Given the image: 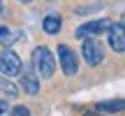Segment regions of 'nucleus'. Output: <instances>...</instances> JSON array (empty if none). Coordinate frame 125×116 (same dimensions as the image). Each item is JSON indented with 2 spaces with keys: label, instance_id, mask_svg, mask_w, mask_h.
I'll return each mask as SVG.
<instances>
[{
  "label": "nucleus",
  "instance_id": "nucleus-1",
  "mask_svg": "<svg viewBox=\"0 0 125 116\" xmlns=\"http://www.w3.org/2000/svg\"><path fill=\"white\" fill-rule=\"evenodd\" d=\"M32 63H35V70L40 72L44 79H51L56 72V56L51 54L46 46H37L32 51Z\"/></svg>",
  "mask_w": 125,
  "mask_h": 116
},
{
  "label": "nucleus",
  "instance_id": "nucleus-2",
  "mask_svg": "<svg viewBox=\"0 0 125 116\" xmlns=\"http://www.w3.org/2000/svg\"><path fill=\"white\" fill-rule=\"evenodd\" d=\"M0 70L7 77H19V72H21V58L12 49H2L0 51Z\"/></svg>",
  "mask_w": 125,
  "mask_h": 116
},
{
  "label": "nucleus",
  "instance_id": "nucleus-3",
  "mask_svg": "<svg viewBox=\"0 0 125 116\" xmlns=\"http://www.w3.org/2000/svg\"><path fill=\"white\" fill-rule=\"evenodd\" d=\"M58 60H60V67L67 77H74L76 70H79V60H76V54L70 49V46L60 44L58 46Z\"/></svg>",
  "mask_w": 125,
  "mask_h": 116
},
{
  "label": "nucleus",
  "instance_id": "nucleus-4",
  "mask_svg": "<svg viewBox=\"0 0 125 116\" xmlns=\"http://www.w3.org/2000/svg\"><path fill=\"white\" fill-rule=\"evenodd\" d=\"M81 56H83V60L88 63V65H100V63L104 60V51H102V46H100V42L97 40H88V37L83 40Z\"/></svg>",
  "mask_w": 125,
  "mask_h": 116
},
{
  "label": "nucleus",
  "instance_id": "nucleus-5",
  "mask_svg": "<svg viewBox=\"0 0 125 116\" xmlns=\"http://www.w3.org/2000/svg\"><path fill=\"white\" fill-rule=\"evenodd\" d=\"M109 26H111V21H109V19H97V21H86L83 26H79V28H76V37L86 40V37H90V35H100V33L109 30Z\"/></svg>",
  "mask_w": 125,
  "mask_h": 116
},
{
  "label": "nucleus",
  "instance_id": "nucleus-6",
  "mask_svg": "<svg viewBox=\"0 0 125 116\" xmlns=\"http://www.w3.org/2000/svg\"><path fill=\"white\" fill-rule=\"evenodd\" d=\"M107 33H109V44H111V49L118 51V54H123V51H125V26L121 21L111 23Z\"/></svg>",
  "mask_w": 125,
  "mask_h": 116
},
{
  "label": "nucleus",
  "instance_id": "nucleus-7",
  "mask_svg": "<svg viewBox=\"0 0 125 116\" xmlns=\"http://www.w3.org/2000/svg\"><path fill=\"white\" fill-rule=\"evenodd\" d=\"M21 88L26 91L28 95H37L40 93V79L35 74H23L21 77Z\"/></svg>",
  "mask_w": 125,
  "mask_h": 116
},
{
  "label": "nucleus",
  "instance_id": "nucleus-8",
  "mask_svg": "<svg viewBox=\"0 0 125 116\" xmlns=\"http://www.w3.org/2000/svg\"><path fill=\"white\" fill-rule=\"evenodd\" d=\"M42 28H44V33H49V35H58L60 28H62V19L56 16V14H51V16H46L44 21H42Z\"/></svg>",
  "mask_w": 125,
  "mask_h": 116
},
{
  "label": "nucleus",
  "instance_id": "nucleus-9",
  "mask_svg": "<svg viewBox=\"0 0 125 116\" xmlns=\"http://www.w3.org/2000/svg\"><path fill=\"white\" fill-rule=\"evenodd\" d=\"M123 100H116V102H100L97 109L100 112H123Z\"/></svg>",
  "mask_w": 125,
  "mask_h": 116
},
{
  "label": "nucleus",
  "instance_id": "nucleus-10",
  "mask_svg": "<svg viewBox=\"0 0 125 116\" xmlns=\"http://www.w3.org/2000/svg\"><path fill=\"white\" fill-rule=\"evenodd\" d=\"M0 91H5V95H9V98L19 95V88H16L9 79H0Z\"/></svg>",
  "mask_w": 125,
  "mask_h": 116
},
{
  "label": "nucleus",
  "instance_id": "nucleus-11",
  "mask_svg": "<svg viewBox=\"0 0 125 116\" xmlns=\"http://www.w3.org/2000/svg\"><path fill=\"white\" fill-rule=\"evenodd\" d=\"M9 114H14V116H28L30 112H28V107H21V104H19V107H14Z\"/></svg>",
  "mask_w": 125,
  "mask_h": 116
},
{
  "label": "nucleus",
  "instance_id": "nucleus-12",
  "mask_svg": "<svg viewBox=\"0 0 125 116\" xmlns=\"http://www.w3.org/2000/svg\"><path fill=\"white\" fill-rule=\"evenodd\" d=\"M7 112V102H5V100H0V114H5Z\"/></svg>",
  "mask_w": 125,
  "mask_h": 116
},
{
  "label": "nucleus",
  "instance_id": "nucleus-13",
  "mask_svg": "<svg viewBox=\"0 0 125 116\" xmlns=\"http://www.w3.org/2000/svg\"><path fill=\"white\" fill-rule=\"evenodd\" d=\"M7 35V28H0V37H5Z\"/></svg>",
  "mask_w": 125,
  "mask_h": 116
},
{
  "label": "nucleus",
  "instance_id": "nucleus-14",
  "mask_svg": "<svg viewBox=\"0 0 125 116\" xmlns=\"http://www.w3.org/2000/svg\"><path fill=\"white\" fill-rule=\"evenodd\" d=\"M19 2H30V0H19Z\"/></svg>",
  "mask_w": 125,
  "mask_h": 116
},
{
  "label": "nucleus",
  "instance_id": "nucleus-15",
  "mask_svg": "<svg viewBox=\"0 0 125 116\" xmlns=\"http://www.w3.org/2000/svg\"><path fill=\"white\" fill-rule=\"evenodd\" d=\"M0 9H2V0H0Z\"/></svg>",
  "mask_w": 125,
  "mask_h": 116
}]
</instances>
